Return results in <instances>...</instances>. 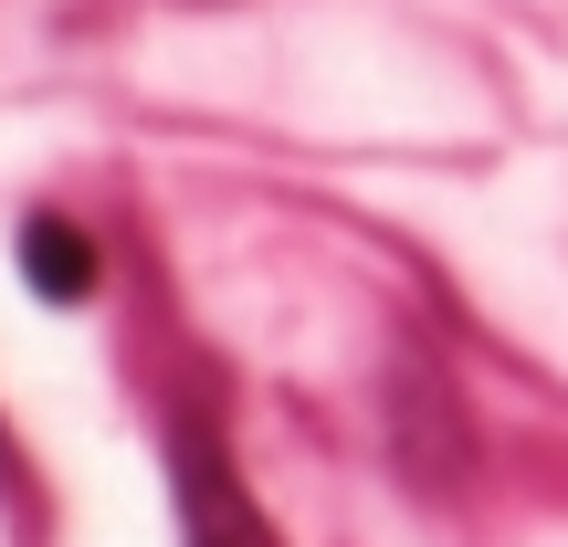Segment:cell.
<instances>
[{
  "label": "cell",
  "mask_w": 568,
  "mask_h": 547,
  "mask_svg": "<svg viewBox=\"0 0 568 547\" xmlns=\"http://www.w3.org/2000/svg\"><path fill=\"white\" fill-rule=\"evenodd\" d=\"M169 474H180V516H190V547H274V516L243 495V474H232V453L211 443L201 422L169 443Z\"/></svg>",
  "instance_id": "1"
},
{
  "label": "cell",
  "mask_w": 568,
  "mask_h": 547,
  "mask_svg": "<svg viewBox=\"0 0 568 547\" xmlns=\"http://www.w3.org/2000/svg\"><path fill=\"white\" fill-rule=\"evenodd\" d=\"M21 274H32L42 305H84L95 295V243H84L63 211H32V222H21Z\"/></svg>",
  "instance_id": "2"
},
{
  "label": "cell",
  "mask_w": 568,
  "mask_h": 547,
  "mask_svg": "<svg viewBox=\"0 0 568 547\" xmlns=\"http://www.w3.org/2000/svg\"><path fill=\"white\" fill-rule=\"evenodd\" d=\"M400 453L422 485H443L453 464H464V422L443 411V389H432V368H400Z\"/></svg>",
  "instance_id": "3"
}]
</instances>
